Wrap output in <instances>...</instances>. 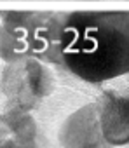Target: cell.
Instances as JSON below:
<instances>
[{
  "mask_svg": "<svg viewBox=\"0 0 129 148\" xmlns=\"http://www.w3.org/2000/svg\"><path fill=\"white\" fill-rule=\"evenodd\" d=\"M63 66L89 84L129 75V12H72L61 23Z\"/></svg>",
  "mask_w": 129,
  "mask_h": 148,
  "instance_id": "6da1fadb",
  "label": "cell"
},
{
  "mask_svg": "<svg viewBox=\"0 0 129 148\" xmlns=\"http://www.w3.org/2000/svg\"><path fill=\"white\" fill-rule=\"evenodd\" d=\"M127 148H129V145H127Z\"/></svg>",
  "mask_w": 129,
  "mask_h": 148,
  "instance_id": "ba28073f",
  "label": "cell"
},
{
  "mask_svg": "<svg viewBox=\"0 0 129 148\" xmlns=\"http://www.w3.org/2000/svg\"><path fill=\"white\" fill-rule=\"evenodd\" d=\"M58 139L63 148H112L103 136L98 101L73 112L61 124Z\"/></svg>",
  "mask_w": 129,
  "mask_h": 148,
  "instance_id": "3957f363",
  "label": "cell"
},
{
  "mask_svg": "<svg viewBox=\"0 0 129 148\" xmlns=\"http://www.w3.org/2000/svg\"><path fill=\"white\" fill-rule=\"evenodd\" d=\"M127 80H129V75H127Z\"/></svg>",
  "mask_w": 129,
  "mask_h": 148,
  "instance_id": "52a82bcc",
  "label": "cell"
},
{
  "mask_svg": "<svg viewBox=\"0 0 129 148\" xmlns=\"http://www.w3.org/2000/svg\"><path fill=\"white\" fill-rule=\"evenodd\" d=\"M52 75L37 58L11 63L2 73V92L9 106L33 110L35 105L52 92Z\"/></svg>",
  "mask_w": 129,
  "mask_h": 148,
  "instance_id": "7a4b0ae2",
  "label": "cell"
},
{
  "mask_svg": "<svg viewBox=\"0 0 129 148\" xmlns=\"http://www.w3.org/2000/svg\"><path fill=\"white\" fill-rule=\"evenodd\" d=\"M12 138L23 143H32L37 138V124L30 110L7 106L2 112V139Z\"/></svg>",
  "mask_w": 129,
  "mask_h": 148,
  "instance_id": "5b68a950",
  "label": "cell"
},
{
  "mask_svg": "<svg viewBox=\"0 0 129 148\" xmlns=\"http://www.w3.org/2000/svg\"><path fill=\"white\" fill-rule=\"evenodd\" d=\"M2 148H37V145H35V141L23 143V141L12 139V138H4L2 139Z\"/></svg>",
  "mask_w": 129,
  "mask_h": 148,
  "instance_id": "8992f818",
  "label": "cell"
},
{
  "mask_svg": "<svg viewBox=\"0 0 129 148\" xmlns=\"http://www.w3.org/2000/svg\"><path fill=\"white\" fill-rule=\"evenodd\" d=\"M105 139L112 146L129 145V92L105 91L98 99Z\"/></svg>",
  "mask_w": 129,
  "mask_h": 148,
  "instance_id": "277c9868",
  "label": "cell"
}]
</instances>
